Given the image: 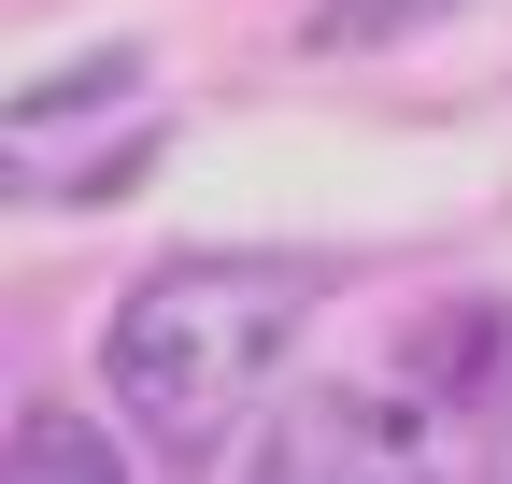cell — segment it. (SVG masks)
I'll list each match as a JSON object with an SVG mask.
<instances>
[{"mask_svg": "<svg viewBox=\"0 0 512 484\" xmlns=\"http://www.w3.org/2000/svg\"><path fill=\"white\" fill-rule=\"evenodd\" d=\"M313 299H328L313 257H171V271H143V285L114 299L100 385H114V413L157 456H214L242 413H256V385L299 356Z\"/></svg>", "mask_w": 512, "mask_h": 484, "instance_id": "1", "label": "cell"}, {"mask_svg": "<svg viewBox=\"0 0 512 484\" xmlns=\"http://www.w3.org/2000/svg\"><path fill=\"white\" fill-rule=\"evenodd\" d=\"M242 484H441L427 399L413 385H299L271 428H256Z\"/></svg>", "mask_w": 512, "mask_h": 484, "instance_id": "2", "label": "cell"}, {"mask_svg": "<svg viewBox=\"0 0 512 484\" xmlns=\"http://www.w3.org/2000/svg\"><path fill=\"white\" fill-rule=\"evenodd\" d=\"M0 484H128V456L86 428V413L29 399V413H15V456H0Z\"/></svg>", "mask_w": 512, "mask_h": 484, "instance_id": "3", "label": "cell"}, {"mask_svg": "<svg viewBox=\"0 0 512 484\" xmlns=\"http://www.w3.org/2000/svg\"><path fill=\"white\" fill-rule=\"evenodd\" d=\"M427 15H456V0H313V43H399V29H427Z\"/></svg>", "mask_w": 512, "mask_h": 484, "instance_id": "4", "label": "cell"}, {"mask_svg": "<svg viewBox=\"0 0 512 484\" xmlns=\"http://www.w3.org/2000/svg\"><path fill=\"white\" fill-rule=\"evenodd\" d=\"M484 484H512V371H498V399H484Z\"/></svg>", "mask_w": 512, "mask_h": 484, "instance_id": "5", "label": "cell"}]
</instances>
